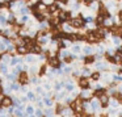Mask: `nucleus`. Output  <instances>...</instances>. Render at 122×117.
I'll return each mask as SVG.
<instances>
[{
  "instance_id": "10",
  "label": "nucleus",
  "mask_w": 122,
  "mask_h": 117,
  "mask_svg": "<svg viewBox=\"0 0 122 117\" xmlns=\"http://www.w3.org/2000/svg\"><path fill=\"white\" fill-rule=\"evenodd\" d=\"M0 58H1V55H0Z\"/></svg>"
},
{
  "instance_id": "2",
  "label": "nucleus",
  "mask_w": 122,
  "mask_h": 117,
  "mask_svg": "<svg viewBox=\"0 0 122 117\" xmlns=\"http://www.w3.org/2000/svg\"><path fill=\"white\" fill-rule=\"evenodd\" d=\"M11 104H12L11 97H3V99H1V105L8 106V105H11Z\"/></svg>"
},
{
  "instance_id": "4",
  "label": "nucleus",
  "mask_w": 122,
  "mask_h": 117,
  "mask_svg": "<svg viewBox=\"0 0 122 117\" xmlns=\"http://www.w3.org/2000/svg\"><path fill=\"white\" fill-rule=\"evenodd\" d=\"M80 85L84 87V88H87L88 87V80L87 79H81V80H80Z\"/></svg>"
},
{
  "instance_id": "8",
  "label": "nucleus",
  "mask_w": 122,
  "mask_h": 117,
  "mask_svg": "<svg viewBox=\"0 0 122 117\" xmlns=\"http://www.w3.org/2000/svg\"><path fill=\"white\" fill-rule=\"evenodd\" d=\"M98 76H100V75H98L97 72H96V74H93V78H95V79H98Z\"/></svg>"
},
{
  "instance_id": "9",
  "label": "nucleus",
  "mask_w": 122,
  "mask_h": 117,
  "mask_svg": "<svg viewBox=\"0 0 122 117\" xmlns=\"http://www.w3.org/2000/svg\"><path fill=\"white\" fill-rule=\"evenodd\" d=\"M28 112H29V113H32V112H33V109H32V106H29V108H28Z\"/></svg>"
},
{
  "instance_id": "5",
  "label": "nucleus",
  "mask_w": 122,
  "mask_h": 117,
  "mask_svg": "<svg viewBox=\"0 0 122 117\" xmlns=\"http://www.w3.org/2000/svg\"><path fill=\"white\" fill-rule=\"evenodd\" d=\"M70 17V13L68 12H63V13L61 15V20H67Z\"/></svg>"
},
{
  "instance_id": "1",
  "label": "nucleus",
  "mask_w": 122,
  "mask_h": 117,
  "mask_svg": "<svg viewBox=\"0 0 122 117\" xmlns=\"http://www.w3.org/2000/svg\"><path fill=\"white\" fill-rule=\"evenodd\" d=\"M72 25H74L75 28L83 27V20H81V19H75V20H72Z\"/></svg>"
},
{
  "instance_id": "3",
  "label": "nucleus",
  "mask_w": 122,
  "mask_h": 117,
  "mask_svg": "<svg viewBox=\"0 0 122 117\" xmlns=\"http://www.w3.org/2000/svg\"><path fill=\"white\" fill-rule=\"evenodd\" d=\"M20 82H21V83H26L28 82L26 74H21V75H20Z\"/></svg>"
},
{
  "instance_id": "6",
  "label": "nucleus",
  "mask_w": 122,
  "mask_h": 117,
  "mask_svg": "<svg viewBox=\"0 0 122 117\" xmlns=\"http://www.w3.org/2000/svg\"><path fill=\"white\" fill-rule=\"evenodd\" d=\"M26 51H28V49L25 46H20L19 48V53H26Z\"/></svg>"
},
{
  "instance_id": "7",
  "label": "nucleus",
  "mask_w": 122,
  "mask_h": 117,
  "mask_svg": "<svg viewBox=\"0 0 122 117\" xmlns=\"http://www.w3.org/2000/svg\"><path fill=\"white\" fill-rule=\"evenodd\" d=\"M101 101H102V104L108 103V97H106V96H102V97H101Z\"/></svg>"
}]
</instances>
